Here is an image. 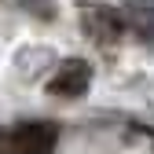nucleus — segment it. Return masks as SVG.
I'll return each instance as SVG.
<instances>
[{
    "instance_id": "nucleus-1",
    "label": "nucleus",
    "mask_w": 154,
    "mask_h": 154,
    "mask_svg": "<svg viewBox=\"0 0 154 154\" xmlns=\"http://www.w3.org/2000/svg\"><path fill=\"white\" fill-rule=\"evenodd\" d=\"M55 140H59V128L51 121H26V125H18L11 132L15 154H51Z\"/></svg>"
},
{
    "instance_id": "nucleus-2",
    "label": "nucleus",
    "mask_w": 154,
    "mask_h": 154,
    "mask_svg": "<svg viewBox=\"0 0 154 154\" xmlns=\"http://www.w3.org/2000/svg\"><path fill=\"white\" fill-rule=\"evenodd\" d=\"M88 85H92V66L85 59H66L55 70V77L48 81V92L63 95V99H77V95H85Z\"/></svg>"
},
{
    "instance_id": "nucleus-3",
    "label": "nucleus",
    "mask_w": 154,
    "mask_h": 154,
    "mask_svg": "<svg viewBox=\"0 0 154 154\" xmlns=\"http://www.w3.org/2000/svg\"><path fill=\"white\" fill-rule=\"evenodd\" d=\"M15 150V143H11V136H0V154H11Z\"/></svg>"
}]
</instances>
